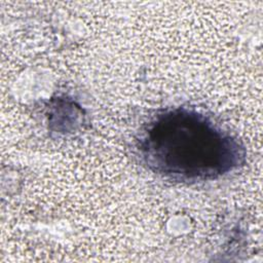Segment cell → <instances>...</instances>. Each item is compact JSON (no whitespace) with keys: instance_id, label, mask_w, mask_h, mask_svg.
<instances>
[{"instance_id":"6da1fadb","label":"cell","mask_w":263,"mask_h":263,"mask_svg":"<svg viewBox=\"0 0 263 263\" xmlns=\"http://www.w3.org/2000/svg\"><path fill=\"white\" fill-rule=\"evenodd\" d=\"M139 150L153 172L188 182L220 178L246 158L245 148L228 132L186 108L156 115L143 132Z\"/></svg>"}]
</instances>
